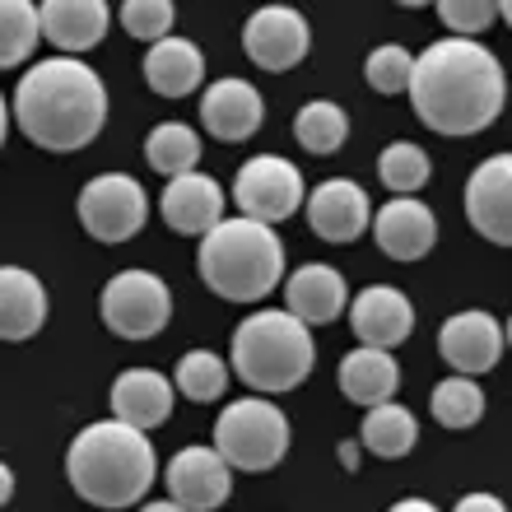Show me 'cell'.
<instances>
[{"mask_svg": "<svg viewBox=\"0 0 512 512\" xmlns=\"http://www.w3.org/2000/svg\"><path fill=\"white\" fill-rule=\"evenodd\" d=\"M410 108L438 135H480L499 122L508 103V75L485 42L447 33L429 42L410 66Z\"/></svg>", "mask_w": 512, "mask_h": 512, "instance_id": "1", "label": "cell"}, {"mask_svg": "<svg viewBox=\"0 0 512 512\" xmlns=\"http://www.w3.org/2000/svg\"><path fill=\"white\" fill-rule=\"evenodd\" d=\"M10 122H19V131L47 154H75L94 145L108 122V89L94 66L61 52L24 70L14 84Z\"/></svg>", "mask_w": 512, "mask_h": 512, "instance_id": "2", "label": "cell"}, {"mask_svg": "<svg viewBox=\"0 0 512 512\" xmlns=\"http://www.w3.org/2000/svg\"><path fill=\"white\" fill-rule=\"evenodd\" d=\"M70 489L94 508H135L154 489L159 461L149 447V433L122 424V419H98L89 429L75 433L66 452Z\"/></svg>", "mask_w": 512, "mask_h": 512, "instance_id": "3", "label": "cell"}, {"mask_svg": "<svg viewBox=\"0 0 512 512\" xmlns=\"http://www.w3.org/2000/svg\"><path fill=\"white\" fill-rule=\"evenodd\" d=\"M196 266L210 294L229 303H261L284 280V243L261 219H219L215 229L201 233Z\"/></svg>", "mask_w": 512, "mask_h": 512, "instance_id": "4", "label": "cell"}, {"mask_svg": "<svg viewBox=\"0 0 512 512\" xmlns=\"http://www.w3.org/2000/svg\"><path fill=\"white\" fill-rule=\"evenodd\" d=\"M229 359L238 382H247L261 396H280L308 382V373L317 368V340H312V326L289 308H266L252 312L233 331Z\"/></svg>", "mask_w": 512, "mask_h": 512, "instance_id": "5", "label": "cell"}, {"mask_svg": "<svg viewBox=\"0 0 512 512\" xmlns=\"http://www.w3.org/2000/svg\"><path fill=\"white\" fill-rule=\"evenodd\" d=\"M215 452L233 471H275L289 452V419L261 391L243 396V401H229V410L215 419Z\"/></svg>", "mask_w": 512, "mask_h": 512, "instance_id": "6", "label": "cell"}, {"mask_svg": "<svg viewBox=\"0 0 512 512\" xmlns=\"http://www.w3.org/2000/svg\"><path fill=\"white\" fill-rule=\"evenodd\" d=\"M98 312L117 340H154L173 322V294L154 270H122L103 284Z\"/></svg>", "mask_w": 512, "mask_h": 512, "instance_id": "7", "label": "cell"}, {"mask_svg": "<svg viewBox=\"0 0 512 512\" xmlns=\"http://www.w3.org/2000/svg\"><path fill=\"white\" fill-rule=\"evenodd\" d=\"M84 233L94 243H131L149 219V196L131 173H98L75 201Z\"/></svg>", "mask_w": 512, "mask_h": 512, "instance_id": "8", "label": "cell"}, {"mask_svg": "<svg viewBox=\"0 0 512 512\" xmlns=\"http://www.w3.org/2000/svg\"><path fill=\"white\" fill-rule=\"evenodd\" d=\"M303 196H308L303 191V173L289 159H280V154L247 159L238 168V177H233V205L247 219H261V224H284L289 215H298Z\"/></svg>", "mask_w": 512, "mask_h": 512, "instance_id": "9", "label": "cell"}, {"mask_svg": "<svg viewBox=\"0 0 512 512\" xmlns=\"http://www.w3.org/2000/svg\"><path fill=\"white\" fill-rule=\"evenodd\" d=\"M243 47L252 56V66L280 75L312 52V28L294 5H261L243 28Z\"/></svg>", "mask_w": 512, "mask_h": 512, "instance_id": "10", "label": "cell"}, {"mask_svg": "<svg viewBox=\"0 0 512 512\" xmlns=\"http://www.w3.org/2000/svg\"><path fill=\"white\" fill-rule=\"evenodd\" d=\"M168 499L187 512H215L233 494V466L219 457L215 447H182L168 471H163Z\"/></svg>", "mask_w": 512, "mask_h": 512, "instance_id": "11", "label": "cell"}, {"mask_svg": "<svg viewBox=\"0 0 512 512\" xmlns=\"http://www.w3.org/2000/svg\"><path fill=\"white\" fill-rule=\"evenodd\" d=\"M503 345H508L503 322L489 317V312H480V308L447 317L443 331H438V354L447 359V368H452V373H471V378L499 368Z\"/></svg>", "mask_w": 512, "mask_h": 512, "instance_id": "12", "label": "cell"}, {"mask_svg": "<svg viewBox=\"0 0 512 512\" xmlns=\"http://www.w3.org/2000/svg\"><path fill=\"white\" fill-rule=\"evenodd\" d=\"M308 205V224L317 238L326 243H354V238H364L368 233V219H373V201H368V191L350 177H326L317 187L303 196Z\"/></svg>", "mask_w": 512, "mask_h": 512, "instance_id": "13", "label": "cell"}, {"mask_svg": "<svg viewBox=\"0 0 512 512\" xmlns=\"http://www.w3.org/2000/svg\"><path fill=\"white\" fill-rule=\"evenodd\" d=\"M466 219L494 247L512 243V154H494L466 182Z\"/></svg>", "mask_w": 512, "mask_h": 512, "instance_id": "14", "label": "cell"}, {"mask_svg": "<svg viewBox=\"0 0 512 512\" xmlns=\"http://www.w3.org/2000/svg\"><path fill=\"white\" fill-rule=\"evenodd\" d=\"M345 312H350L354 336L364 345H382V350L405 345L410 331H415V303L396 284H368L364 294H354L345 303Z\"/></svg>", "mask_w": 512, "mask_h": 512, "instance_id": "15", "label": "cell"}, {"mask_svg": "<svg viewBox=\"0 0 512 512\" xmlns=\"http://www.w3.org/2000/svg\"><path fill=\"white\" fill-rule=\"evenodd\" d=\"M159 215L163 224L182 238H201L205 229H215L224 219V187L210 173H177L168 177V187L159 196Z\"/></svg>", "mask_w": 512, "mask_h": 512, "instance_id": "16", "label": "cell"}, {"mask_svg": "<svg viewBox=\"0 0 512 512\" xmlns=\"http://www.w3.org/2000/svg\"><path fill=\"white\" fill-rule=\"evenodd\" d=\"M368 229L391 261H419L438 243V219L419 196H391L378 215L368 219Z\"/></svg>", "mask_w": 512, "mask_h": 512, "instance_id": "17", "label": "cell"}, {"mask_svg": "<svg viewBox=\"0 0 512 512\" xmlns=\"http://www.w3.org/2000/svg\"><path fill=\"white\" fill-rule=\"evenodd\" d=\"M201 122L224 145H243L266 122V98L256 94V84L233 80V75L229 80H215L201 94Z\"/></svg>", "mask_w": 512, "mask_h": 512, "instance_id": "18", "label": "cell"}, {"mask_svg": "<svg viewBox=\"0 0 512 512\" xmlns=\"http://www.w3.org/2000/svg\"><path fill=\"white\" fill-rule=\"evenodd\" d=\"M38 24L52 47H61L66 56H84L108 38L112 10L108 0H42Z\"/></svg>", "mask_w": 512, "mask_h": 512, "instance_id": "19", "label": "cell"}, {"mask_svg": "<svg viewBox=\"0 0 512 512\" xmlns=\"http://www.w3.org/2000/svg\"><path fill=\"white\" fill-rule=\"evenodd\" d=\"M284 303L294 317H303L308 326H326L336 322L345 303H350V284L340 275L336 266H326V261H308V266H298L289 280H284Z\"/></svg>", "mask_w": 512, "mask_h": 512, "instance_id": "20", "label": "cell"}, {"mask_svg": "<svg viewBox=\"0 0 512 512\" xmlns=\"http://www.w3.org/2000/svg\"><path fill=\"white\" fill-rule=\"evenodd\" d=\"M112 415L135 429H163L173 415V382L163 378L159 368H126L122 378L112 382Z\"/></svg>", "mask_w": 512, "mask_h": 512, "instance_id": "21", "label": "cell"}, {"mask_svg": "<svg viewBox=\"0 0 512 512\" xmlns=\"http://www.w3.org/2000/svg\"><path fill=\"white\" fill-rule=\"evenodd\" d=\"M145 84L159 98H191L205 84V56L191 38H163L149 42L145 52Z\"/></svg>", "mask_w": 512, "mask_h": 512, "instance_id": "22", "label": "cell"}, {"mask_svg": "<svg viewBox=\"0 0 512 512\" xmlns=\"http://www.w3.org/2000/svg\"><path fill=\"white\" fill-rule=\"evenodd\" d=\"M47 322V289L33 270L24 266H0V340L19 345L33 340Z\"/></svg>", "mask_w": 512, "mask_h": 512, "instance_id": "23", "label": "cell"}, {"mask_svg": "<svg viewBox=\"0 0 512 512\" xmlns=\"http://www.w3.org/2000/svg\"><path fill=\"white\" fill-rule=\"evenodd\" d=\"M336 382H340V391H345V401L368 410V405L396 396V387H401V364H396L391 350H382V345H359V350H350L340 359Z\"/></svg>", "mask_w": 512, "mask_h": 512, "instance_id": "24", "label": "cell"}, {"mask_svg": "<svg viewBox=\"0 0 512 512\" xmlns=\"http://www.w3.org/2000/svg\"><path fill=\"white\" fill-rule=\"evenodd\" d=\"M359 443H364L373 457H382V461H401V457H410V452H415L419 424H415V415H410L405 405L378 401V405H368Z\"/></svg>", "mask_w": 512, "mask_h": 512, "instance_id": "25", "label": "cell"}, {"mask_svg": "<svg viewBox=\"0 0 512 512\" xmlns=\"http://www.w3.org/2000/svg\"><path fill=\"white\" fill-rule=\"evenodd\" d=\"M294 140L308 149V154H317V159H331V154H340L345 140H350V117H345L340 103H326V98L303 103L294 117Z\"/></svg>", "mask_w": 512, "mask_h": 512, "instance_id": "26", "label": "cell"}, {"mask_svg": "<svg viewBox=\"0 0 512 512\" xmlns=\"http://www.w3.org/2000/svg\"><path fill=\"white\" fill-rule=\"evenodd\" d=\"M145 163L163 177L191 173L201 163V135L191 131L187 122H163L145 135Z\"/></svg>", "mask_w": 512, "mask_h": 512, "instance_id": "27", "label": "cell"}, {"mask_svg": "<svg viewBox=\"0 0 512 512\" xmlns=\"http://www.w3.org/2000/svg\"><path fill=\"white\" fill-rule=\"evenodd\" d=\"M42 24L33 0H0V70L24 66L28 56L38 52Z\"/></svg>", "mask_w": 512, "mask_h": 512, "instance_id": "28", "label": "cell"}, {"mask_svg": "<svg viewBox=\"0 0 512 512\" xmlns=\"http://www.w3.org/2000/svg\"><path fill=\"white\" fill-rule=\"evenodd\" d=\"M429 410L443 429H471L485 415V391L471 373H457V378H443L429 396Z\"/></svg>", "mask_w": 512, "mask_h": 512, "instance_id": "29", "label": "cell"}, {"mask_svg": "<svg viewBox=\"0 0 512 512\" xmlns=\"http://www.w3.org/2000/svg\"><path fill=\"white\" fill-rule=\"evenodd\" d=\"M229 387V364L219 359L215 350H191L177 359V373H173V391H182L187 401L196 405H210L224 396Z\"/></svg>", "mask_w": 512, "mask_h": 512, "instance_id": "30", "label": "cell"}, {"mask_svg": "<svg viewBox=\"0 0 512 512\" xmlns=\"http://www.w3.org/2000/svg\"><path fill=\"white\" fill-rule=\"evenodd\" d=\"M429 154L415 145V140H391L378 159V177L382 187L396 191V196H415L424 182H429Z\"/></svg>", "mask_w": 512, "mask_h": 512, "instance_id": "31", "label": "cell"}, {"mask_svg": "<svg viewBox=\"0 0 512 512\" xmlns=\"http://www.w3.org/2000/svg\"><path fill=\"white\" fill-rule=\"evenodd\" d=\"M410 66H415V56L405 52V47H396V42H387V47H378V52H368L364 61V80L378 89V94H405V84H410Z\"/></svg>", "mask_w": 512, "mask_h": 512, "instance_id": "32", "label": "cell"}, {"mask_svg": "<svg viewBox=\"0 0 512 512\" xmlns=\"http://www.w3.org/2000/svg\"><path fill=\"white\" fill-rule=\"evenodd\" d=\"M173 0H122V28L140 42H154L163 33H173Z\"/></svg>", "mask_w": 512, "mask_h": 512, "instance_id": "33", "label": "cell"}, {"mask_svg": "<svg viewBox=\"0 0 512 512\" xmlns=\"http://www.w3.org/2000/svg\"><path fill=\"white\" fill-rule=\"evenodd\" d=\"M433 10L447 33H461V38H480L489 24H499L494 0H433Z\"/></svg>", "mask_w": 512, "mask_h": 512, "instance_id": "34", "label": "cell"}, {"mask_svg": "<svg viewBox=\"0 0 512 512\" xmlns=\"http://www.w3.org/2000/svg\"><path fill=\"white\" fill-rule=\"evenodd\" d=\"M457 508H461V512H503V503L494 499V494H466Z\"/></svg>", "mask_w": 512, "mask_h": 512, "instance_id": "35", "label": "cell"}, {"mask_svg": "<svg viewBox=\"0 0 512 512\" xmlns=\"http://www.w3.org/2000/svg\"><path fill=\"white\" fill-rule=\"evenodd\" d=\"M10 499H14V471L5 466V461H0V508H5Z\"/></svg>", "mask_w": 512, "mask_h": 512, "instance_id": "36", "label": "cell"}, {"mask_svg": "<svg viewBox=\"0 0 512 512\" xmlns=\"http://www.w3.org/2000/svg\"><path fill=\"white\" fill-rule=\"evenodd\" d=\"M336 452H340V461H345V471H359V443H340Z\"/></svg>", "mask_w": 512, "mask_h": 512, "instance_id": "37", "label": "cell"}, {"mask_svg": "<svg viewBox=\"0 0 512 512\" xmlns=\"http://www.w3.org/2000/svg\"><path fill=\"white\" fill-rule=\"evenodd\" d=\"M396 512H433V503H424V499H401V503H396Z\"/></svg>", "mask_w": 512, "mask_h": 512, "instance_id": "38", "label": "cell"}, {"mask_svg": "<svg viewBox=\"0 0 512 512\" xmlns=\"http://www.w3.org/2000/svg\"><path fill=\"white\" fill-rule=\"evenodd\" d=\"M5 135H10V112H5V94H0V149H5Z\"/></svg>", "mask_w": 512, "mask_h": 512, "instance_id": "39", "label": "cell"}, {"mask_svg": "<svg viewBox=\"0 0 512 512\" xmlns=\"http://www.w3.org/2000/svg\"><path fill=\"white\" fill-rule=\"evenodd\" d=\"M494 14H499L503 24H508V19H512V0H494Z\"/></svg>", "mask_w": 512, "mask_h": 512, "instance_id": "40", "label": "cell"}, {"mask_svg": "<svg viewBox=\"0 0 512 512\" xmlns=\"http://www.w3.org/2000/svg\"><path fill=\"white\" fill-rule=\"evenodd\" d=\"M145 508H149V512H173L177 503H173V499H154V503H145Z\"/></svg>", "mask_w": 512, "mask_h": 512, "instance_id": "41", "label": "cell"}, {"mask_svg": "<svg viewBox=\"0 0 512 512\" xmlns=\"http://www.w3.org/2000/svg\"><path fill=\"white\" fill-rule=\"evenodd\" d=\"M396 5H405V10H419V5H433V0H396Z\"/></svg>", "mask_w": 512, "mask_h": 512, "instance_id": "42", "label": "cell"}]
</instances>
